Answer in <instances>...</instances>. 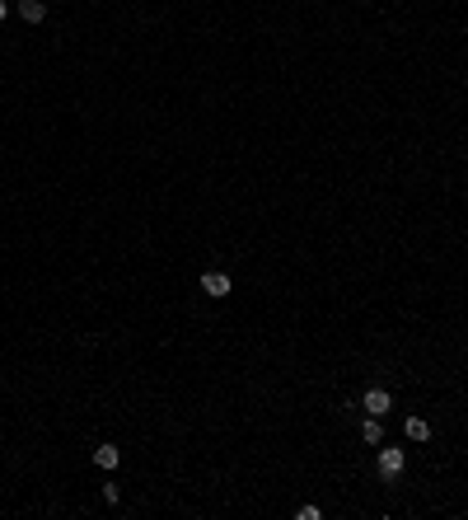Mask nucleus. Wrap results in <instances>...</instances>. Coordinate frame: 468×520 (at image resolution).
Returning a JSON list of instances; mask_svg holds the SVG:
<instances>
[{"label": "nucleus", "instance_id": "1", "mask_svg": "<svg viewBox=\"0 0 468 520\" xmlns=\"http://www.w3.org/2000/svg\"><path fill=\"white\" fill-rule=\"evenodd\" d=\"M403 469H408V455L393 450V445H384V450H379V478H389V483H393Z\"/></svg>", "mask_w": 468, "mask_h": 520}, {"label": "nucleus", "instance_id": "2", "mask_svg": "<svg viewBox=\"0 0 468 520\" xmlns=\"http://www.w3.org/2000/svg\"><path fill=\"white\" fill-rule=\"evenodd\" d=\"M361 408H366L370 418H384L393 408V398H389V389H366V398H361Z\"/></svg>", "mask_w": 468, "mask_h": 520}, {"label": "nucleus", "instance_id": "3", "mask_svg": "<svg viewBox=\"0 0 468 520\" xmlns=\"http://www.w3.org/2000/svg\"><path fill=\"white\" fill-rule=\"evenodd\" d=\"M201 291L220 300V295H230V291H234V282L225 277V272H206V277H201Z\"/></svg>", "mask_w": 468, "mask_h": 520}, {"label": "nucleus", "instance_id": "4", "mask_svg": "<svg viewBox=\"0 0 468 520\" xmlns=\"http://www.w3.org/2000/svg\"><path fill=\"white\" fill-rule=\"evenodd\" d=\"M403 431H408V441H431V422H426V418H408V422H403Z\"/></svg>", "mask_w": 468, "mask_h": 520}, {"label": "nucleus", "instance_id": "5", "mask_svg": "<svg viewBox=\"0 0 468 520\" xmlns=\"http://www.w3.org/2000/svg\"><path fill=\"white\" fill-rule=\"evenodd\" d=\"M361 441H366V445H384V422L366 418V422H361Z\"/></svg>", "mask_w": 468, "mask_h": 520}, {"label": "nucleus", "instance_id": "6", "mask_svg": "<svg viewBox=\"0 0 468 520\" xmlns=\"http://www.w3.org/2000/svg\"><path fill=\"white\" fill-rule=\"evenodd\" d=\"M94 464H99V469H117V464H122V450H117V445H99V450H94Z\"/></svg>", "mask_w": 468, "mask_h": 520}, {"label": "nucleus", "instance_id": "7", "mask_svg": "<svg viewBox=\"0 0 468 520\" xmlns=\"http://www.w3.org/2000/svg\"><path fill=\"white\" fill-rule=\"evenodd\" d=\"M19 14H23V23H43L47 19V5H43V0H19Z\"/></svg>", "mask_w": 468, "mask_h": 520}, {"label": "nucleus", "instance_id": "8", "mask_svg": "<svg viewBox=\"0 0 468 520\" xmlns=\"http://www.w3.org/2000/svg\"><path fill=\"white\" fill-rule=\"evenodd\" d=\"M103 502H108V506H117V502H122V487H117V483H103Z\"/></svg>", "mask_w": 468, "mask_h": 520}, {"label": "nucleus", "instance_id": "9", "mask_svg": "<svg viewBox=\"0 0 468 520\" xmlns=\"http://www.w3.org/2000/svg\"><path fill=\"white\" fill-rule=\"evenodd\" d=\"M295 516H300V520H319V516H324V511L314 506V502H304V506H300V511H295Z\"/></svg>", "mask_w": 468, "mask_h": 520}, {"label": "nucleus", "instance_id": "10", "mask_svg": "<svg viewBox=\"0 0 468 520\" xmlns=\"http://www.w3.org/2000/svg\"><path fill=\"white\" fill-rule=\"evenodd\" d=\"M5 10H10V5H5V0H0V19H5Z\"/></svg>", "mask_w": 468, "mask_h": 520}]
</instances>
